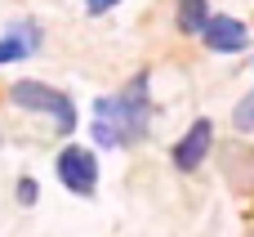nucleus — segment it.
Instances as JSON below:
<instances>
[{"label":"nucleus","instance_id":"f257e3e1","mask_svg":"<svg viewBox=\"0 0 254 237\" xmlns=\"http://www.w3.org/2000/svg\"><path fill=\"white\" fill-rule=\"evenodd\" d=\"M152 117H156L152 72H138L116 94L94 103V143H103V148H134V143H143L152 134Z\"/></svg>","mask_w":254,"mask_h":237},{"label":"nucleus","instance_id":"f03ea898","mask_svg":"<svg viewBox=\"0 0 254 237\" xmlns=\"http://www.w3.org/2000/svg\"><path fill=\"white\" fill-rule=\"evenodd\" d=\"M9 99H13L18 108H27V112L49 117V121L58 125V134H71V130H76V103H71L63 90L45 85V81H18V85L9 90Z\"/></svg>","mask_w":254,"mask_h":237},{"label":"nucleus","instance_id":"7ed1b4c3","mask_svg":"<svg viewBox=\"0 0 254 237\" xmlns=\"http://www.w3.org/2000/svg\"><path fill=\"white\" fill-rule=\"evenodd\" d=\"M58 179L76 197H94V188H98V161H94V152L89 148H76V143L63 148L58 152Z\"/></svg>","mask_w":254,"mask_h":237},{"label":"nucleus","instance_id":"20e7f679","mask_svg":"<svg viewBox=\"0 0 254 237\" xmlns=\"http://www.w3.org/2000/svg\"><path fill=\"white\" fill-rule=\"evenodd\" d=\"M210 148H214V121H210V117H196V121L188 125V134L174 143V166H179L183 175H192V170L210 157Z\"/></svg>","mask_w":254,"mask_h":237},{"label":"nucleus","instance_id":"39448f33","mask_svg":"<svg viewBox=\"0 0 254 237\" xmlns=\"http://www.w3.org/2000/svg\"><path fill=\"white\" fill-rule=\"evenodd\" d=\"M201 40L214 49V54H237L250 45V27L241 18H228V13H210V22L201 27Z\"/></svg>","mask_w":254,"mask_h":237},{"label":"nucleus","instance_id":"423d86ee","mask_svg":"<svg viewBox=\"0 0 254 237\" xmlns=\"http://www.w3.org/2000/svg\"><path fill=\"white\" fill-rule=\"evenodd\" d=\"M40 49V27L36 22H13L4 36H0V63H22V58H31Z\"/></svg>","mask_w":254,"mask_h":237},{"label":"nucleus","instance_id":"0eeeda50","mask_svg":"<svg viewBox=\"0 0 254 237\" xmlns=\"http://www.w3.org/2000/svg\"><path fill=\"white\" fill-rule=\"evenodd\" d=\"M205 22H210V4L205 0H179V31L183 36H201Z\"/></svg>","mask_w":254,"mask_h":237},{"label":"nucleus","instance_id":"6e6552de","mask_svg":"<svg viewBox=\"0 0 254 237\" xmlns=\"http://www.w3.org/2000/svg\"><path fill=\"white\" fill-rule=\"evenodd\" d=\"M232 125H237V130H254V90L241 99V108L232 112Z\"/></svg>","mask_w":254,"mask_h":237},{"label":"nucleus","instance_id":"1a4fd4ad","mask_svg":"<svg viewBox=\"0 0 254 237\" xmlns=\"http://www.w3.org/2000/svg\"><path fill=\"white\" fill-rule=\"evenodd\" d=\"M36 197H40V188H36V179H18V202H22V206H31Z\"/></svg>","mask_w":254,"mask_h":237},{"label":"nucleus","instance_id":"9d476101","mask_svg":"<svg viewBox=\"0 0 254 237\" xmlns=\"http://www.w3.org/2000/svg\"><path fill=\"white\" fill-rule=\"evenodd\" d=\"M116 4H121V0H85L89 13H107V9H116Z\"/></svg>","mask_w":254,"mask_h":237}]
</instances>
